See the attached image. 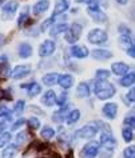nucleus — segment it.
<instances>
[{"label": "nucleus", "instance_id": "f257e3e1", "mask_svg": "<svg viewBox=\"0 0 135 158\" xmlns=\"http://www.w3.org/2000/svg\"><path fill=\"white\" fill-rule=\"evenodd\" d=\"M94 93L98 99L107 101L115 95L117 89H115V86L112 83H110L108 81H96L94 85Z\"/></svg>", "mask_w": 135, "mask_h": 158}, {"label": "nucleus", "instance_id": "f03ea898", "mask_svg": "<svg viewBox=\"0 0 135 158\" xmlns=\"http://www.w3.org/2000/svg\"><path fill=\"white\" fill-rule=\"evenodd\" d=\"M100 126H103L102 122H90V123L84 125L83 127H80L79 130L75 131V135L78 138H80V139H91V138H94L96 134L100 131Z\"/></svg>", "mask_w": 135, "mask_h": 158}, {"label": "nucleus", "instance_id": "7ed1b4c3", "mask_svg": "<svg viewBox=\"0 0 135 158\" xmlns=\"http://www.w3.org/2000/svg\"><path fill=\"white\" fill-rule=\"evenodd\" d=\"M87 14H88V16L92 19V22H95V23L103 24V23L107 22L106 12L99 7V4L96 2H94V3H91V4L87 6Z\"/></svg>", "mask_w": 135, "mask_h": 158}, {"label": "nucleus", "instance_id": "20e7f679", "mask_svg": "<svg viewBox=\"0 0 135 158\" xmlns=\"http://www.w3.org/2000/svg\"><path fill=\"white\" fill-rule=\"evenodd\" d=\"M100 149L102 146L99 141H90L82 148L79 156H80V158H95L96 156H99Z\"/></svg>", "mask_w": 135, "mask_h": 158}, {"label": "nucleus", "instance_id": "39448f33", "mask_svg": "<svg viewBox=\"0 0 135 158\" xmlns=\"http://www.w3.org/2000/svg\"><path fill=\"white\" fill-rule=\"evenodd\" d=\"M87 40H88L91 44H98V46H103L106 44L107 40H108V35L104 30L102 28H92L87 35Z\"/></svg>", "mask_w": 135, "mask_h": 158}, {"label": "nucleus", "instance_id": "423d86ee", "mask_svg": "<svg viewBox=\"0 0 135 158\" xmlns=\"http://www.w3.org/2000/svg\"><path fill=\"white\" fill-rule=\"evenodd\" d=\"M82 31H83V27L80 23H72V24L70 26L68 31L64 34V39L67 43H70V44H76V42L79 40V38H80L82 35Z\"/></svg>", "mask_w": 135, "mask_h": 158}, {"label": "nucleus", "instance_id": "0eeeda50", "mask_svg": "<svg viewBox=\"0 0 135 158\" xmlns=\"http://www.w3.org/2000/svg\"><path fill=\"white\" fill-rule=\"evenodd\" d=\"M18 7H19V4H18V2H15V0L7 2L2 8V19L3 20H11V19L14 18V15L16 14Z\"/></svg>", "mask_w": 135, "mask_h": 158}, {"label": "nucleus", "instance_id": "6e6552de", "mask_svg": "<svg viewBox=\"0 0 135 158\" xmlns=\"http://www.w3.org/2000/svg\"><path fill=\"white\" fill-rule=\"evenodd\" d=\"M99 142H100V146H103V149H110V150H114L115 145H117V141H115V138L110 129L104 130V131L100 134Z\"/></svg>", "mask_w": 135, "mask_h": 158}, {"label": "nucleus", "instance_id": "1a4fd4ad", "mask_svg": "<svg viewBox=\"0 0 135 158\" xmlns=\"http://www.w3.org/2000/svg\"><path fill=\"white\" fill-rule=\"evenodd\" d=\"M55 48H56V44H55L54 40H50L47 39L39 46V56L40 58H47V56H51L54 52H55Z\"/></svg>", "mask_w": 135, "mask_h": 158}, {"label": "nucleus", "instance_id": "9d476101", "mask_svg": "<svg viewBox=\"0 0 135 158\" xmlns=\"http://www.w3.org/2000/svg\"><path fill=\"white\" fill-rule=\"evenodd\" d=\"M30 74H31V66L28 64H19L14 67V70L11 71V77L14 79H23L28 77Z\"/></svg>", "mask_w": 135, "mask_h": 158}, {"label": "nucleus", "instance_id": "9b49d317", "mask_svg": "<svg viewBox=\"0 0 135 158\" xmlns=\"http://www.w3.org/2000/svg\"><path fill=\"white\" fill-rule=\"evenodd\" d=\"M102 113L108 119H115V117L118 114V105L114 103V102H107L106 105H103Z\"/></svg>", "mask_w": 135, "mask_h": 158}, {"label": "nucleus", "instance_id": "f8f14e48", "mask_svg": "<svg viewBox=\"0 0 135 158\" xmlns=\"http://www.w3.org/2000/svg\"><path fill=\"white\" fill-rule=\"evenodd\" d=\"M70 52H71V55H72L74 58H78V59H84V58H87L91 54L87 47H84V46H78V44L71 46Z\"/></svg>", "mask_w": 135, "mask_h": 158}, {"label": "nucleus", "instance_id": "ddd939ff", "mask_svg": "<svg viewBox=\"0 0 135 158\" xmlns=\"http://www.w3.org/2000/svg\"><path fill=\"white\" fill-rule=\"evenodd\" d=\"M58 85L60 86L63 90H70L75 85V78L71 74H62L60 77H59Z\"/></svg>", "mask_w": 135, "mask_h": 158}, {"label": "nucleus", "instance_id": "4468645a", "mask_svg": "<svg viewBox=\"0 0 135 158\" xmlns=\"http://www.w3.org/2000/svg\"><path fill=\"white\" fill-rule=\"evenodd\" d=\"M111 73L117 77H125L126 74H129V66L125 62H115L111 64Z\"/></svg>", "mask_w": 135, "mask_h": 158}, {"label": "nucleus", "instance_id": "2eb2a0df", "mask_svg": "<svg viewBox=\"0 0 135 158\" xmlns=\"http://www.w3.org/2000/svg\"><path fill=\"white\" fill-rule=\"evenodd\" d=\"M56 93L54 91V90H47V91L43 94V97H42V103L47 106V107H51V106H54L55 103H56Z\"/></svg>", "mask_w": 135, "mask_h": 158}, {"label": "nucleus", "instance_id": "dca6fc26", "mask_svg": "<svg viewBox=\"0 0 135 158\" xmlns=\"http://www.w3.org/2000/svg\"><path fill=\"white\" fill-rule=\"evenodd\" d=\"M91 56L96 60H107V59L112 58V52L104 48H95L91 51Z\"/></svg>", "mask_w": 135, "mask_h": 158}, {"label": "nucleus", "instance_id": "f3484780", "mask_svg": "<svg viewBox=\"0 0 135 158\" xmlns=\"http://www.w3.org/2000/svg\"><path fill=\"white\" fill-rule=\"evenodd\" d=\"M22 89L27 90V94L30 97H36L42 93V86L38 82H31V83H26V85H20Z\"/></svg>", "mask_w": 135, "mask_h": 158}, {"label": "nucleus", "instance_id": "a211bd4d", "mask_svg": "<svg viewBox=\"0 0 135 158\" xmlns=\"http://www.w3.org/2000/svg\"><path fill=\"white\" fill-rule=\"evenodd\" d=\"M68 8H70V2H68V0H56L52 15L56 18V16H59V15L64 14Z\"/></svg>", "mask_w": 135, "mask_h": 158}, {"label": "nucleus", "instance_id": "6ab92c4d", "mask_svg": "<svg viewBox=\"0 0 135 158\" xmlns=\"http://www.w3.org/2000/svg\"><path fill=\"white\" fill-rule=\"evenodd\" d=\"M50 8V2L48 0H39L38 3H35L34 7H32V12L34 15H42V14H44L47 10Z\"/></svg>", "mask_w": 135, "mask_h": 158}, {"label": "nucleus", "instance_id": "aec40b11", "mask_svg": "<svg viewBox=\"0 0 135 158\" xmlns=\"http://www.w3.org/2000/svg\"><path fill=\"white\" fill-rule=\"evenodd\" d=\"M67 115H68V106H63L60 107V110H58L56 113L52 114V121L56 122V123H62L67 119Z\"/></svg>", "mask_w": 135, "mask_h": 158}, {"label": "nucleus", "instance_id": "412c9836", "mask_svg": "<svg viewBox=\"0 0 135 158\" xmlns=\"http://www.w3.org/2000/svg\"><path fill=\"white\" fill-rule=\"evenodd\" d=\"M59 77H60V75L58 73H48L42 78V82L44 86H47V87H51V86H54V85H58Z\"/></svg>", "mask_w": 135, "mask_h": 158}, {"label": "nucleus", "instance_id": "4be33fe9", "mask_svg": "<svg viewBox=\"0 0 135 158\" xmlns=\"http://www.w3.org/2000/svg\"><path fill=\"white\" fill-rule=\"evenodd\" d=\"M19 56L22 59H27L30 58L31 55H32V46L30 44V43H22V44H19Z\"/></svg>", "mask_w": 135, "mask_h": 158}, {"label": "nucleus", "instance_id": "5701e85b", "mask_svg": "<svg viewBox=\"0 0 135 158\" xmlns=\"http://www.w3.org/2000/svg\"><path fill=\"white\" fill-rule=\"evenodd\" d=\"M70 28V24L68 23H60V24H56L54 27H51V31H50V35L51 36H58L60 34H66Z\"/></svg>", "mask_w": 135, "mask_h": 158}, {"label": "nucleus", "instance_id": "b1692460", "mask_svg": "<svg viewBox=\"0 0 135 158\" xmlns=\"http://www.w3.org/2000/svg\"><path fill=\"white\" fill-rule=\"evenodd\" d=\"M18 154V145L16 143H10L6 146V149L2 153V158H14Z\"/></svg>", "mask_w": 135, "mask_h": 158}, {"label": "nucleus", "instance_id": "393cba45", "mask_svg": "<svg viewBox=\"0 0 135 158\" xmlns=\"http://www.w3.org/2000/svg\"><path fill=\"white\" fill-rule=\"evenodd\" d=\"M119 85L122 87H131L135 85V73H129L125 77H122V79L119 81Z\"/></svg>", "mask_w": 135, "mask_h": 158}, {"label": "nucleus", "instance_id": "a878e982", "mask_svg": "<svg viewBox=\"0 0 135 158\" xmlns=\"http://www.w3.org/2000/svg\"><path fill=\"white\" fill-rule=\"evenodd\" d=\"M76 94L79 98H88L90 94H91V90H90V86L86 83V82H82V83L78 85L76 87Z\"/></svg>", "mask_w": 135, "mask_h": 158}, {"label": "nucleus", "instance_id": "bb28decb", "mask_svg": "<svg viewBox=\"0 0 135 158\" xmlns=\"http://www.w3.org/2000/svg\"><path fill=\"white\" fill-rule=\"evenodd\" d=\"M79 119H80V110H79V109H75V110H71V111L68 113L66 122H67V125L74 126Z\"/></svg>", "mask_w": 135, "mask_h": 158}, {"label": "nucleus", "instance_id": "cd10ccee", "mask_svg": "<svg viewBox=\"0 0 135 158\" xmlns=\"http://www.w3.org/2000/svg\"><path fill=\"white\" fill-rule=\"evenodd\" d=\"M118 42H119V46H121L122 48H125V50H127L129 47H131V44L134 43L133 38H131V35H121Z\"/></svg>", "mask_w": 135, "mask_h": 158}, {"label": "nucleus", "instance_id": "c85d7f7f", "mask_svg": "<svg viewBox=\"0 0 135 158\" xmlns=\"http://www.w3.org/2000/svg\"><path fill=\"white\" fill-rule=\"evenodd\" d=\"M54 135H55V130L52 127H50V126H44L40 131V137L44 141H50L51 138H54Z\"/></svg>", "mask_w": 135, "mask_h": 158}, {"label": "nucleus", "instance_id": "c756f323", "mask_svg": "<svg viewBox=\"0 0 135 158\" xmlns=\"http://www.w3.org/2000/svg\"><path fill=\"white\" fill-rule=\"evenodd\" d=\"M30 20H31L30 19V10H28V7H26L24 11L20 14V16L18 19V26L22 27V26H24L26 23H28Z\"/></svg>", "mask_w": 135, "mask_h": 158}, {"label": "nucleus", "instance_id": "7c9ffc66", "mask_svg": "<svg viewBox=\"0 0 135 158\" xmlns=\"http://www.w3.org/2000/svg\"><path fill=\"white\" fill-rule=\"evenodd\" d=\"M122 138H123V141H125L126 143H129V142H131L134 139V131L130 127L125 126V127L122 129Z\"/></svg>", "mask_w": 135, "mask_h": 158}, {"label": "nucleus", "instance_id": "2f4dec72", "mask_svg": "<svg viewBox=\"0 0 135 158\" xmlns=\"http://www.w3.org/2000/svg\"><path fill=\"white\" fill-rule=\"evenodd\" d=\"M110 75H111V73L106 69H99V70H96V73H95L96 81H107V79L110 78Z\"/></svg>", "mask_w": 135, "mask_h": 158}, {"label": "nucleus", "instance_id": "473e14b6", "mask_svg": "<svg viewBox=\"0 0 135 158\" xmlns=\"http://www.w3.org/2000/svg\"><path fill=\"white\" fill-rule=\"evenodd\" d=\"M12 114L14 113H11V110L7 106L0 105V118H6L7 121H11L12 119Z\"/></svg>", "mask_w": 135, "mask_h": 158}, {"label": "nucleus", "instance_id": "72a5a7b5", "mask_svg": "<svg viewBox=\"0 0 135 158\" xmlns=\"http://www.w3.org/2000/svg\"><path fill=\"white\" fill-rule=\"evenodd\" d=\"M11 138H12V135H11L10 131H4L0 134V148H4V146L10 145Z\"/></svg>", "mask_w": 135, "mask_h": 158}, {"label": "nucleus", "instance_id": "f704fd0d", "mask_svg": "<svg viewBox=\"0 0 135 158\" xmlns=\"http://www.w3.org/2000/svg\"><path fill=\"white\" fill-rule=\"evenodd\" d=\"M24 106H26V102L23 99H19L16 103H15V107H14V114L15 115H22V113L24 111Z\"/></svg>", "mask_w": 135, "mask_h": 158}, {"label": "nucleus", "instance_id": "c9c22d12", "mask_svg": "<svg viewBox=\"0 0 135 158\" xmlns=\"http://www.w3.org/2000/svg\"><path fill=\"white\" fill-rule=\"evenodd\" d=\"M123 123L127 127H130L131 130H135V117L134 115H126L123 119Z\"/></svg>", "mask_w": 135, "mask_h": 158}, {"label": "nucleus", "instance_id": "e433bc0d", "mask_svg": "<svg viewBox=\"0 0 135 158\" xmlns=\"http://www.w3.org/2000/svg\"><path fill=\"white\" fill-rule=\"evenodd\" d=\"M123 157L125 158H135V145L127 146V148L123 150Z\"/></svg>", "mask_w": 135, "mask_h": 158}, {"label": "nucleus", "instance_id": "4c0bfd02", "mask_svg": "<svg viewBox=\"0 0 135 158\" xmlns=\"http://www.w3.org/2000/svg\"><path fill=\"white\" fill-rule=\"evenodd\" d=\"M27 123H28L31 130H38L39 127H40V121H39L36 117H31L30 119L27 121Z\"/></svg>", "mask_w": 135, "mask_h": 158}, {"label": "nucleus", "instance_id": "58836bf2", "mask_svg": "<svg viewBox=\"0 0 135 158\" xmlns=\"http://www.w3.org/2000/svg\"><path fill=\"white\" fill-rule=\"evenodd\" d=\"M54 22H55V16H54V15H51V16H50L48 19H46V20L42 23L40 30H42V31H46L47 28H50V27L54 24Z\"/></svg>", "mask_w": 135, "mask_h": 158}, {"label": "nucleus", "instance_id": "ea45409f", "mask_svg": "<svg viewBox=\"0 0 135 158\" xmlns=\"http://www.w3.org/2000/svg\"><path fill=\"white\" fill-rule=\"evenodd\" d=\"M67 99H68V95H67V93H62L60 95H58V98H56V105L60 106V107H63V106H66Z\"/></svg>", "mask_w": 135, "mask_h": 158}, {"label": "nucleus", "instance_id": "a19ab883", "mask_svg": "<svg viewBox=\"0 0 135 158\" xmlns=\"http://www.w3.org/2000/svg\"><path fill=\"white\" fill-rule=\"evenodd\" d=\"M28 138V133L27 131H22L16 135V145H23Z\"/></svg>", "mask_w": 135, "mask_h": 158}, {"label": "nucleus", "instance_id": "79ce46f5", "mask_svg": "<svg viewBox=\"0 0 135 158\" xmlns=\"http://www.w3.org/2000/svg\"><path fill=\"white\" fill-rule=\"evenodd\" d=\"M127 99H129V102H131V103H135V86H133V87L130 89V91L126 94Z\"/></svg>", "mask_w": 135, "mask_h": 158}, {"label": "nucleus", "instance_id": "37998d69", "mask_svg": "<svg viewBox=\"0 0 135 158\" xmlns=\"http://www.w3.org/2000/svg\"><path fill=\"white\" fill-rule=\"evenodd\" d=\"M26 122H27V121L24 119V118H19V119H18V121L12 125V127H11V130H18V129H20L22 126L26 123Z\"/></svg>", "mask_w": 135, "mask_h": 158}, {"label": "nucleus", "instance_id": "c03bdc74", "mask_svg": "<svg viewBox=\"0 0 135 158\" xmlns=\"http://www.w3.org/2000/svg\"><path fill=\"white\" fill-rule=\"evenodd\" d=\"M126 54L129 55V56H131L133 59H135V42L131 44V47H129V48L126 50Z\"/></svg>", "mask_w": 135, "mask_h": 158}, {"label": "nucleus", "instance_id": "a18cd8bd", "mask_svg": "<svg viewBox=\"0 0 135 158\" xmlns=\"http://www.w3.org/2000/svg\"><path fill=\"white\" fill-rule=\"evenodd\" d=\"M118 30H119V32H121V35H131V30L127 28L125 24H121Z\"/></svg>", "mask_w": 135, "mask_h": 158}, {"label": "nucleus", "instance_id": "49530a36", "mask_svg": "<svg viewBox=\"0 0 135 158\" xmlns=\"http://www.w3.org/2000/svg\"><path fill=\"white\" fill-rule=\"evenodd\" d=\"M6 130V122L0 119V133H3Z\"/></svg>", "mask_w": 135, "mask_h": 158}, {"label": "nucleus", "instance_id": "de8ad7c7", "mask_svg": "<svg viewBox=\"0 0 135 158\" xmlns=\"http://www.w3.org/2000/svg\"><path fill=\"white\" fill-rule=\"evenodd\" d=\"M76 2L78 3H84V4L88 6V4H91V3H94L95 0H76Z\"/></svg>", "mask_w": 135, "mask_h": 158}, {"label": "nucleus", "instance_id": "09e8293b", "mask_svg": "<svg viewBox=\"0 0 135 158\" xmlns=\"http://www.w3.org/2000/svg\"><path fill=\"white\" fill-rule=\"evenodd\" d=\"M115 2H117L118 4H122V6H125V4H127V3H129V0H115Z\"/></svg>", "mask_w": 135, "mask_h": 158}, {"label": "nucleus", "instance_id": "8fccbe9b", "mask_svg": "<svg viewBox=\"0 0 135 158\" xmlns=\"http://www.w3.org/2000/svg\"><path fill=\"white\" fill-rule=\"evenodd\" d=\"M131 12H133V15H135V3L133 4V7H131Z\"/></svg>", "mask_w": 135, "mask_h": 158}, {"label": "nucleus", "instance_id": "3c124183", "mask_svg": "<svg viewBox=\"0 0 135 158\" xmlns=\"http://www.w3.org/2000/svg\"><path fill=\"white\" fill-rule=\"evenodd\" d=\"M3 2H4V0H0V4H2V3H3Z\"/></svg>", "mask_w": 135, "mask_h": 158}, {"label": "nucleus", "instance_id": "603ef678", "mask_svg": "<svg viewBox=\"0 0 135 158\" xmlns=\"http://www.w3.org/2000/svg\"><path fill=\"white\" fill-rule=\"evenodd\" d=\"M134 111H135V107H134Z\"/></svg>", "mask_w": 135, "mask_h": 158}]
</instances>
